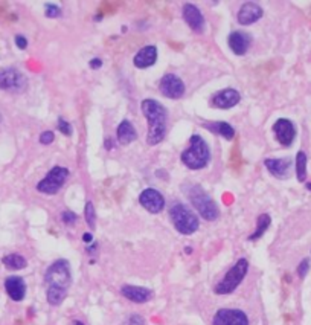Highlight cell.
Wrapping results in <instances>:
<instances>
[{"instance_id":"obj_5","label":"cell","mask_w":311,"mask_h":325,"mask_svg":"<svg viewBox=\"0 0 311 325\" xmlns=\"http://www.w3.org/2000/svg\"><path fill=\"white\" fill-rule=\"evenodd\" d=\"M45 281L47 287L58 289L67 292L72 284V275H70V264L67 260H57L54 261L45 274Z\"/></svg>"},{"instance_id":"obj_28","label":"cell","mask_w":311,"mask_h":325,"mask_svg":"<svg viewBox=\"0 0 311 325\" xmlns=\"http://www.w3.org/2000/svg\"><path fill=\"white\" fill-rule=\"evenodd\" d=\"M57 127H58V131H61L64 136H70V134H72V127H70V124H69L64 118H60V119H58Z\"/></svg>"},{"instance_id":"obj_14","label":"cell","mask_w":311,"mask_h":325,"mask_svg":"<svg viewBox=\"0 0 311 325\" xmlns=\"http://www.w3.org/2000/svg\"><path fill=\"white\" fill-rule=\"evenodd\" d=\"M183 18L194 32H202L204 29V17L195 5L192 3L183 5Z\"/></svg>"},{"instance_id":"obj_10","label":"cell","mask_w":311,"mask_h":325,"mask_svg":"<svg viewBox=\"0 0 311 325\" xmlns=\"http://www.w3.org/2000/svg\"><path fill=\"white\" fill-rule=\"evenodd\" d=\"M212 325H249V318L241 310L221 309L214 314Z\"/></svg>"},{"instance_id":"obj_37","label":"cell","mask_w":311,"mask_h":325,"mask_svg":"<svg viewBox=\"0 0 311 325\" xmlns=\"http://www.w3.org/2000/svg\"><path fill=\"white\" fill-rule=\"evenodd\" d=\"M305 186H307V190H308V191H311V182H307Z\"/></svg>"},{"instance_id":"obj_23","label":"cell","mask_w":311,"mask_h":325,"mask_svg":"<svg viewBox=\"0 0 311 325\" xmlns=\"http://www.w3.org/2000/svg\"><path fill=\"white\" fill-rule=\"evenodd\" d=\"M270 223H272V218H270V215H268V214H261V215H259L258 220H256V229L253 230L252 235H249V240L255 241L258 238H261L265 234V230L268 229V226H270Z\"/></svg>"},{"instance_id":"obj_17","label":"cell","mask_w":311,"mask_h":325,"mask_svg":"<svg viewBox=\"0 0 311 325\" xmlns=\"http://www.w3.org/2000/svg\"><path fill=\"white\" fill-rule=\"evenodd\" d=\"M240 101H241V95L235 89H224L214 97L212 104L218 109H232Z\"/></svg>"},{"instance_id":"obj_1","label":"cell","mask_w":311,"mask_h":325,"mask_svg":"<svg viewBox=\"0 0 311 325\" xmlns=\"http://www.w3.org/2000/svg\"><path fill=\"white\" fill-rule=\"evenodd\" d=\"M143 116L148 121V145H157L165 139L167 134V121L168 113L159 101L154 99H143L140 104Z\"/></svg>"},{"instance_id":"obj_38","label":"cell","mask_w":311,"mask_h":325,"mask_svg":"<svg viewBox=\"0 0 311 325\" xmlns=\"http://www.w3.org/2000/svg\"><path fill=\"white\" fill-rule=\"evenodd\" d=\"M75 325H84L81 321H75Z\"/></svg>"},{"instance_id":"obj_21","label":"cell","mask_w":311,"mask_h":325,"mask_svg":"<svg viewBox=\"0 0 311 325\" xmlns=\"http://www.w3.org/2000/svg\"><path fill=\"white\" fill-rule=\"evenodd\" d=\"M116 138L119 141L121 145H128L130 142L136 141L138 139V131L136 129L133 127V124L127 119H124L119 125H118V130H116Z\"/></svg>"},{"instance_id":"obj_31","label":"cell","mask_w":311,"mask_h":325,"mask_svg":"<svg viewBox=\"0 0 311 325\" xmlns=\"http://www.w3.org/2000/svg\"><path fill=\"white\" fill-rule=\"evenodd\" d=\"M54 139H55V134L52 133V131H43V133L40 134V142L43 144V145L52 144V142H54Z\"/></svg>"},{"instance_id":"obj_26","label":"cell","mask_w":311,"mask_h":325,"mask_svg":"<svg viewBox=\"0 0 311 325\" xmlns=\"http://www.w3.org/2000/svg\"><path fill=\"white\" fill-rule=\"evenodd\" d=\"M84 215H86V222H87L89 228L90 229H95V226H96V214H95V206H93L92 202H87L86 203Z\"/></svg>"},{"instance_id":"obj_24","label":"cell","mask_w":311,"mask_h":325,"mask_svg":"<svg viewBox=\"0 0 311 325\" xmlns=\"http://www.w3.org/2000/svg\"><path fill=\"white\" fill-rule=\"evenodd\" d=\"M2 263L11 270H20V269H25L28 266V261L25 260V257H22L20 254H9V255L3 257Z\"/></svg>"},{"instance_id":"obj_32","label":"cell","mask_w":311,"mask_h":325,"mask_svg":"<svg viewBox=\"0 0 311 325\" xmlns=\"http://www.w3.org/2000/svg\"><path fill=\"white\" fill-rule=\"evenodd\" d=\"M16 45L18 49H26L28 46V40L23 35H16Z\"/></svg>"},{"instance_id":"obj_15","label":"cell","mask_w":311,"mask_h":325,"mask_svg":"<svg viewBox=\"0 0 311 325\" xmlns=\"http://www.w3.org/2000/svg\"><path fill=\"white\" fill-rule=\"evenodd\" d=\"M5 290L13 301L20 302L26 296V282L22 276H8L5 279Z\"/></svg>"},{"instance_id":"obj_35","label":"cell","mask_w":311,"mask_h":325,"mask_svg":"<svg viewBox=\"0 0 311 325\" xmlns=\"http://www.w3.org/2000/svg\"><path fill=\"white\" fill-rule=\"evenodd\" d=\"M82 240H84V243H92L93 237H92V234H84L82 235Z\"/></svg>"},{"instance_id":"obj_4","label":"cell","mask_w":311,"mask_h":325,"mask_svg":"<svg viewBox=\"0 0 311 325\" xmlns=\"http://www.w3.org/2000/svg\"><path fill=\"white\" fill-rule=\"evenodd\" d=\"M170 218L174 228L177 229V232L183 235H191L197 232V229L200 226L199 217L183 203H174L170 208Z\"/></svg>"},{"instance_id":"obj_16","label":"cell","mask_w":311,"mask_h":325,"mask_svg":"<svg viewBox=\"0 0 311 325\" xmlns=\"http://www.w3.org/2000/svg\"><path fill=\"white\" fill-rule=\"evenodd\" d=\"M227 43H229V48L232 49V52L235 55H244L249 46L252 43V37L247 32H241V31H233V32L227 38Z\"/></svg>"},{"instance_id":"obj_3","label":"cell","mask_w":311,"mask_h":325,"mask_svg":"<svg viewBox=\"0 0 311 325\" xmlns=\"http://www.w3.org/2000/svg\"><path fill=\"white\" fill-rule=\"evenodd\" d=\"M185 193L189 197L192 206L199 211V214L204 220H207V222H214V220L218 218V215H220L218 206H217V203L212 200V198L203 191L202 186H199V185L185 186Z\"/></svg>"},{"instance_id":"obj_29","label":"cell","mask_w":311,"mask_h":325,"mask_svg":"<svg viewBox=\"0 0 311 325\" xmlns=\"http://www.w3.org/2000/svg\"><path fill=\"white\" fill-rule=\"evenodd\" d=\"M61 220H63V223H64V225H75V223H77V220H78V217H77L75 212H72V211H64L63 214H61Z\"/></svg>"},{"instance_id":"obj_36","label":"cell","mask_w":311,"mask_h":325,"mask_svg":"<svg viewBox=\"0 0 311 325\" xmlns=\"http://www.w3.org/2000/svg\"><path fill=\"white\" fill-rule=\"evenodd\" d=\"M106 148H109V150H110V148H113V142H111L110 139H109V141H106Z\"/></svg>"},{"instance_id":"obj_19","label":"cell","mask_w":311,"mask_h":325,"mask_svg":"<svg viewBox=\"0 0 311 325\" xmlns=\"http://www.w3.org/2000/svg\"><path fill=\"white\" fill-rule=\"evenodd\" d=\"M121 293L122 296H125L128 301L138 302V304L148 302L153 296V292L150 289L139 287V286H124L121 289Z\"/></svg>"},{"instance_id":"obj_34","label":"cell","mask_w":311,"mask_h":325,"mask_svg":"<svg viewBox=\"0 0 311 325\" xmlns=\"http://www.w3.org/2000/svg\"><path fill=\"white\" fill-rule=\"evenodd\" d=\"M89 65H90L92 69H99L102 66V60H99V58H92Z\"/></svg>"},{"instance_id":"obj_8","label":"cell","mask_w":311,"mask_h":325,"mask_svg":"<svg viewBox=\"0 0 311 325\" xmlns=\"http://www.w3.org/2000/svg\"><path fill=\"white\" fill-rule=\"evenodd\" d=\"M28 87V78L14 67L0 69V89L8 92H23Z\"/></svg>"},{"instance_id":"obj_25","label":"cell","mask_w":311,"mask_h":325,"mask_svg":"<svg viewBox=\"0 0 311 325\" xmlns=\"http://www.w3.org/2000/svg\"><path fill=\"white\" fill-rule=\"evenodd\" d=\"M296 176L299 182L307 179V154L304 151H299L296 156Z\"/></svg>"},{"instance_id":"obj_27","label":"cell","mask_w":311,"mask_h":325,"mask_svg":"<svg viewBox=\"0 0 311 325\" xmlns=\"http://www.w3.org/2000/svg\"><path fill=\"white\" fill-rule=\"evenodd\" d=\"M46 16L47 17H50V18H57V17H60L61 16V8L58 6V5H54V3H47L46 5Z\"/></svg>"},{"instance_id":"obj_30","label":"cell","mask_w":311,"mask_h":325,"mask_svg":"<svg viewBox=\"0 0 311 325\" xmlns=\"http://www.w3.org/2000/svg\"><path fill=\"white\" fill-rule=\"evenodd\" d=\"M308 270H310V260L305 258V260L300 261V264L297 266V275L300 278H305V275L308 274Z\"/></svg>"},{"instance_id":"obj_2","label":"cell","mask_w":311,"mask_h":325,"mask_svg":"<svg viewBox=\"0 0 311 325\" xmlns=\"http://www.w3.org/2000/svg\"><path fill=\"white\" fill-rule=\"evenodd\" d=\"M182 162L189 170H202L209 163L211 151L206 141L200 134H192L189 139V148L185 150L180 156Z\"/></svg>"},{"instance_id":"obj_7","label":"cell","mask_w":311,"mask_h":325,"mask_svg":"<svg viewBox=\"0 0 311 325\" xmlns=\"http://www.w3.org/2000/svg\"><path fill=\"white\" fill-rule=\"evenodd\" d=\"M69 177V170L64 166H54L43 180H40L37 190L43 194H57L63 188L66 179Z\"/></svg>"},{"instance_id":"obj_11","label":"cell","mask_w":311,"mask_h":325,"mask_svg":"<svg viewBox=\"0 0 311 325\" xmlns=\"http://www.w3.org/2000/svg\"><path fill=\"white\" fill-rule=\"evenodd\" d=\"M139 203L147 209L148 212L159 214V212L163 211V208H165V198L159 191L153 190V188H147V190H143L140 193Z\"/></svg>"},{"instance_id":"obj_20","label":"cell","mask_w":311,"mask_h":325,"mask_svg":"<svg viewBox=\"0 0 311 325\" xmlns=\"http://www.w3.org/2000/svg\"><path fill=\"white\" fill-rule=\"evenodd\" d=\"M264 165L278 179H285L288 176L290 166H292V159H288V157H284V159H265Z\"/></svg>"},{"instance_id":"obj_9","label":"cell","mask_w":311,"mask_h":325,"mask_svg":"<svg viewBox=\"0 0 311 325\" xmlns=\"http://www.w3.org/2000/svg\"><path fill=\"white\" fill-rule=\"evenodd\" d=\"M159 89L162 95L170 99H180L185 95L183 81L177 75H174V73H167V75L162 77Z\"/></svg>"},{"instance_id":"obj_12","label":"cell","mask_w":311,"mask_h":325,"mask_svg":"<svg viewBox=\"0 0 311 325\" xmlns=\"http://www.w3.org/2000/svg\"><path fill=\"white\" fill-rule=\"evenodd\" d=\"M273 131L276 134L278 142L284 146H290L296 138V129L290 119H278L273 125Z\"/></svg>"},{"instance_id":"obj_22","label":"cell","mask_w":311,"mask_h":325,"mask_svg":"<svg viewBox=\"0 0 311 325\" xmlns=\"http://www.w3.org/2000/svg\"><path fill=\"white\" fill-rule=\"evenodd\" d=\"M203 127H204L206 130L212 131L214 134H220V136H223V138L227 139V141L233 139V136H235V130H233V127H232V125L227 124V122H224V121L206 122V124H203Z\"/></svg>"},{"instance_id":"obj_33","label":"cell","mask_w":311,"mask_h":325,"mask_svg":"<svg viewBox=\"0 0 311 325\" xmlns=\"http://www.w3.org/2000/svg\"><path fill=\"white\" fill-rule=\"evenodd\" d=\"M130 325H143V319L139 316V314H133L130 318Z\"/></svg>"},{"instance_id":"obj_6","label":"cell","mask_w":311,"mask_h":325,"mask_svg":"<svg viewBox=\"0 0 311 325\" xmlns=\"http://www.w3.org/2000/svg\"><path fill=\"white\" fill-rule=\"evenodd\" d=\"M247 270H249V261L246 258L238 260L233 267L229 269V272L224 275V278L215 286L214 292L217 295H229V293H233L246 278Z\"/></svg>"},{"instance_id":"obj_13","label":"cell","mask_w":311,"mask_h":325,"mask_svg":"<svg viewBox=\"0 0 311 325\" xmlns=\"http://www.w3.org/2000/svg\"><path fill=\"white\" fill-rule=\"evenodd\" d=\"M263 14H264L263 8L259 6L258 3L247 2V3H244V5L240 8V11H238V17H236V20H238V23H240V25L247 26V25H252V23L258 22V20L263 17Z\"/></svg>"},{"instance_id":"obj_18","label":"cell","mask_w":311,"mask_h":325,"mask_svg":"<svg viewBox=\"0 0 311 325\" xmlns=\"http://www.w3.org/2000/svg\"><path fill=\"white\" fill-rule=\"evenodd\" d=\"M157 61V48L156 46H145L142 48L133 58L134 66L138 69H147Z\"/></svg>"}]
</instances>
